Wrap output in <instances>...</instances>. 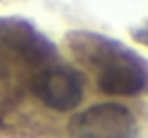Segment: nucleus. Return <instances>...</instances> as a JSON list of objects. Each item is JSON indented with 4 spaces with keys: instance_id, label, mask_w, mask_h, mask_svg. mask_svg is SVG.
<instances>
[{
    "instance_id": "4",
    "label": "nucleus",
    "mask_w": 148,
    "mask_h": 138,
    "mask_svg": "<svg viewBox=\"0 0 148 138\" xmlns=\"http://www.w3.org/2000/svg\"><path fill=\"white\" fill-rule=\"evenodd\" d=\"M0 44L10 51H15L20 58L27 63H46L49 58H53V44L46 39L34 24L27 20H0Z\"/></svg>"
},
{
    "instance_id": "1",
    "label": "nucleus",
    "mask_w": 148,
    "mask_h": 138,
    "mask_svg": "<svg viewBox=\"0 0 148 138\" xmlns=\"http://www.w3.org/2000/svg\"><path fill=\"white\" fill-rule=\"evenodd\" d=\"M68 44L78 63L90 68L102 92L116 97H136L148 92V61L121 41L95 32H75Z\"/></svg>"
},
{
    "instance_id": "3",
    "label": "nucleus",
    "mask_w": 148,
    "mask_h": 138,
    "mask_svg": "<svg viewBox=\"0 0 148 138\" xmlns=\"http://www.w3.org/2000/svg\"><path fill=\"white\" fill-rule=\"evenodd\" d=\"M32 92L49 109L71 111L83 102L85 87H83V78L75 70L56 66V68H44L32 80Z\"/></svg>"
},
{
    "instance_id": "6",
    "label": "nucleus",
    "mask_w": 148,
    "mask_h": 138,
    "mask_svg": "<svg viewBox=\"0 0 148 138\" xmlns=\"http://www.w3.org/2000/svg\"><path fill=\"white\" fill-rule=\"evenodd\" d=\"M5 75H8V68H5V63L0 61V78H5Z\"/></svg>"
},
{
    "instance_id": "2",
    "label": "nucleus",
    "mask_w": 148,
    "mask_h": 138,
    "mask_svg": "<svg viewBox=\"0 0 148 138\" xmlns=\"http://www.w3.org/2000/svg\"><path fill=\"white\" fill-rule=\"evenodd\" d=\"M73 138H136L138 121L129 107L102 102L80 111L68 121Z\"/></svg>"
},
{
    "instance_id": "5",
    "label": "nucleus",
    "mask_w": 148,
    "mask_h": 138,
    "mask_svg": "<svg viewBox=\"0 0 148 138\" xmlns=\"http://www.w3.org/2000/svg\"><path fill=\"white\" fill-rule=\"evenodd\" d=\"M131 36H134V41L141 44V46H148V22L141 24V27H136V29L131 32Z\"/></svg>"
}]
</instances>
